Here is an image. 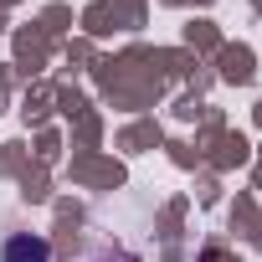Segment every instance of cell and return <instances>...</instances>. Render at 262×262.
Returning a JSON list of instances; mask_svg holds the SVG:
<instances>
[{
  "label": "cell",
  "instance_id": "cell-1",
  "mask_svg": "<svg viewBox=\"0 0 262 262\" xmlns=\"http://www.w3.org/2000/svg\"><path fill=\"white\" fill-rule=\"evenodd\" d=\"M0 262H52V242L41 231H11L0 242Z\"/></svg>",
  "mask_w": 262,
  "mask_h": 262
}]
</instances>
